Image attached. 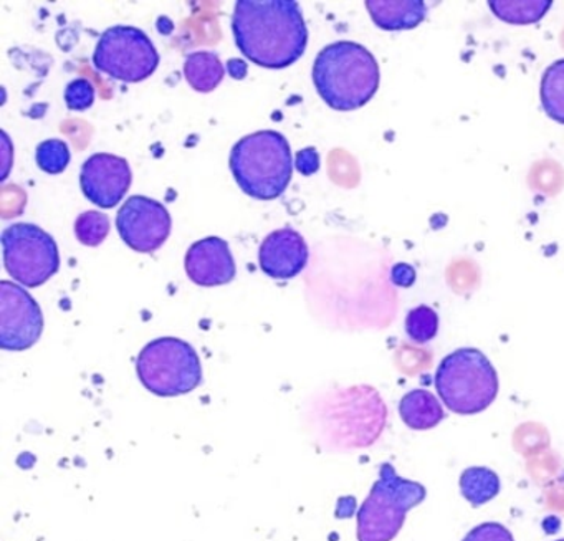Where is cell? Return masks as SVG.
<instances>
[{"label": "cell", "instance_id": "1", "mask_svg": "<svg viewBox=\"0 0 564 541\" xmlns=\"http://www.w3.org/2000/svg\"><path fill=\"white\" fill-rule=\"evenodd\" d=\"M232 32L252 64L272 71L299 62L308 45L305 18L293 0H240L234 8Z\"/></svg>", "mask_w": 564, "mask_h": 541}, {"label": "cell", "instance_id": "2", "mask_svg": "<svg viewBox=\"0 0 564 541\" xmlns=\"http://www.w3.org/2000/svg\"><path fill=\"white\" fill-rule=\"evenodd\" d=\"M375 55L355 42H335L319 52L313 65V84L333 110L352 111L372 100L379 88Z\"/></svg>", "mask_w": 564, "mask_h": 541}, {"label": "cell", "instance_id": "3", "mask_svg": "<svg viewBox=\"0 0 564 541\" xmlns=\"http://www.w3.org/2000/svg\"><path fill=\"white\" fill-rule=\"evenodd\" d=\"M230 171L247 196L279 199L293 176L289 140L279 131H257L242 138L230 151Z\"/></svg>", "mask_w": 564, "mask_h": 541}, {"label": "cell", "instance_id": "4", "mask_svg": "<svg viewBox=\"0 0 564 541\" xmlns=\"http://www.w3.org/2000/svg\"><path fill=\"white\" fill-rule=\"evenodd\" d=\"M434 382L445 408L460 415L484 412L498 394L497 369L475 348H460L445 356Z\"/></svg>", "mask_w": 564, "mask_h": 541}, {"label": "cell", "instance_id": "5", "mask_svg": "<svg viewBox=\"0 0 564 541\" xmlns=\"http://www.w3.org/2000/svg\"><path fill=\"white\" fill-rule=\"evenodd\" d=\"M424 485L399 477L391 464H382L379 478L358 511V541H392L404 527L412 508L425 500Z\"/></svg>", "mask_w": 564, "mask_h": 541}, {"label": "cell", "instance_id": "6", "mask_svg": "<svg viewBox=\"0 0 564 541\" xmlns=\"http://www.w3.org/2000/svg\"><path fill=\"white\" fill-rule=\"evenodd\" d=\"M137 371L144 388L160 398L187 394L203 381V366L196 349L170 336L154 339L141 349Z\"/></svg>", "mask_w": 564, "mask_h": 541}, {"label": "cell", "instance_id": "7", "mask_svg": "<svg viewBox=\"0 0 564 541\" xmlns=\"http://www.w3.org/2000/svg\"><path fill=\"white\" fill-rule=\"evenodd\" d=\"M4 266L21 285H44L61 269V253L51 234L35 224H12L2 232Z\"/></svg>", "mask_w": 564, "mask_h": 541}, {"label": "cell", "instance_id": "8", "mask_svg": "<svg viewBox=\"0 0 564 541\" xmlns=\"http://www.w3.org/2000/svg\"><path fill=\"white\" fill-rule=\"evenodd\" d=\"M94 65L113 80L140 84L156 72L160 54L147 32L131 25H115L101 34Z\"/></svg>", "mask_w": 564, "mask_h": 541}, {"label": "cell", "instance_id": "9", "mask_svg": "<svg viewBox=\"0 0 564 541\" xmlns=\"http://www.w3.org/2000/svg\"><path fill=\"white\" fill-rule=\"evenodd\" d=\"M44 315L34 296L14 282L0 283V346L25 351L41 339Z\"/></svg>", "mask_w": 564, "mask_h": 541}, {"label": "cell", "instance_id": "10", "mask_svg": "<svg viewBox=\"0 0 564 541\" xmlns=\"http://www.w3.org/2000/svg\"><path fill=\"white\" fill-rule=\"evenodd\" d=\"M173 220L163 204L147 196H133L120 207L117 229L121 239L134 252L160 250L171 234Z\"/></svg>", "mask_w": 564, "mask_h": 541}, {"label": "cell", "instance_id": "11", "mask_svg": "<svg viewBox=\"0 0 564 541\" xmlns=\"http://www.w3.org/2000/svg\"><path fill=\"white\" fill-rule=\"evenodd\" d=\"M133 173L124 158L98 153L82 166L80 186L85 197L101 209H113L127 196Z\"/></svg>", "mask_w": 564, "mask_h": 541}, {"label": "cell", "instance_id": "12", "mask_svg": "<svg viewBox=\"0 0 564 541\" xmlns=\"http://www.w3.org/2000/svg\"><path fill=\"white\" fill-rule=\"evenodd\" d=\"M308 246L302 234L285 227L269 234L259 250L260 269L273 280H292L308 263Z\"/></svg>", "mask_w": 564, "mask_h": 541}, {"label": "cell", "instance_id": "13", "mask_svg": "<svg viewBox=\"0 0 564 541\" xmlns=\"http://www.w3.org/2000/svg\"><path fill=\"white\" fill-rule=\"evenodd\" d=\"M187 277L199 286L227 285L236 279V260L229 244L220 237H206L193 244L184 259Z\"/></svg>", "mask_w": 564, "mask_h": 541}, {"label": "cell", "instance_id": "14", "mask_svg": "<svg viewBox=\"0 0 564 541\" xmlns=\"http://www.w3.org/2000/svg\"><path fill=\"white\" fill-rule=\"evenodd\" d=\"M366 9L382 31H411L427 18V6L422 0H369Z\"/></svg>", "mask_w": 564, "mask_h": 541}, {"label": "cell", "instance_id": "15", "mask_svg": "<svg viewBox=\"0 0 564 541\" xmlns=\"http://www.w3.org/2000/svg\"><path fill=\"white\" fill-rule=\"evenodd\" d=\"M399 414L404 424L414 431H427L441 424L445 418L444 408L438 399L425 389L408 392L399 402Z\"/></svg>", "mask_w": 564, "mask_h": 541}, {"label": "cell", "instance_id": "16", "mask_svg": "<svg viewBox=\"0 0 564 541\" xmlns=\"http://www.w3.org/2000/svg\"><path fill=\"white\" fill-rule=\"evenodd\" d=\"M184 77L193 90L210 94L223 84L226 68L214 52H193L184 62Z\"/></svg>", "mask_w": 564, "mask_h": 541}, {"label": "cell", "instance_id": "17", "mask_svg": "<svg viewBox=\"0 0 564 541\" xmlns=\"http://www.w3.org/2000/svg\"><path fill=\"white\" fill-rule=\"evenodd\" d=\"M460 491L465 500L474 507H481L497 497L500 491V478L487 467H470L460 477Z\"/></svg>", "mask_w": 564, "mask_h": 541}, {"label": "cell", "instance_id": "18", "mask_svg": "<svg viewBox=\"0 0 564 541\" xmlns=\"http://www.w3.org/2000/svg\"><path fill=\"white\" fill-rule=\"evenodd\" d=\"M491 12L507 24L527 25L541 21L551 9L550 0H507L490 2Z\"/></svg>", "mask_w": 564, "mask_h": 541}, {"label": "cell", "instance_id": "19", "mask_svg": "<svg viewBox=\"0 0 564 541\" xmlns=\"http://www.w3.org/2000/svg\"><path fill=\"white\" fill-rule=\"evenodd\" d=\"M540 95L544 113L556 123L564 125V58L544 71Z\"/></svg>", "mask_w": 564, "mask_h": 541}, {"label": "cell", "instance_id": "20", "mask_svg": "<svg viewBox=\"0 0 564 541\" xmlns=\"http://www.w3.org/2000/svg\"><path fill=\"white\" fill-rule=\"evenodd\" d=\"M110 217L97 210L80 214L75 220V236L84 246L98 247L110 234Z\"/></svg>", "mask_w": 564, "mask_h": 541}, {"label": "cell", "instance_id": "21", "mask_svg": "<svg viewBox=\"0 0 564 541\" xmlns=\"http://www.w3.org/2000/svg\"><path fill=\"white\" fill-rule=\"evenodd\" d=\"M438 332V316L431 306H417L405 318V333L419 345H425L435 338Z\"/></svg>", "mask_w": 564, "mask_h": 541}, {"label": "cell", "instance_id": "22", "mask_svg": "<svg viewBox=\"0 0 564 541\" xmlns=\"http://www.w3.org/2000/svg\"><path fill=\"white\" fill-rule=\"evenodd\" d=\"M70 150L62 140H47L39 144L35 161L37 166L47 174H61L70 164Z\"/></svg>", "mask_w": 564, "mask_h": 541}, {"label": "cell", "instance_id": "23", "mask_svg": "<svg viewBox=\"0 0 564 541\" xmlns=\"http://www.w3.org/2000/svg\"><path fill=\"white\" fill-rule=\"evenodd\" d=\"M65 104L68 110L85 111L94 107L95 104V88L90 82L85 78H77L65 88Z\"/></svg>", "mask_w": 564, "mask_h": 541}, {"label": "cell", "instance_id": "24", "mask_svg": "<svg viewBox=\"0 0 564 541\" xmlns=\"http://www.w3.org/2000/svg\"><path fill=\"white\" fill-rule=\"evenodd\" d=\"M462 541H514L513 534L510 533L507 527L503 524L495 523H481L475 527L467 537Z\"/></svg>", "mask_w": 564, "mask_h": 541}, {"label": "cell", "instance_id": "25", "mask_svg": "<svg viewBox=\"0 0 564 541\" xmlns=\"http://www.w3.org/2000/svg\"><path fill=\"white\" fill-rule=\"evenodd\" d=\"M296 170L303 176H312L319 170V154L315 148H306V150L299 151L295 160Z\"/></svg>", "mask_w": 564, "mask_h": 541}, {"label": "cell", "instance_id": "26", "mask_svg": "<svg viewBox=\"0 0 564 541\" xmlns=\"http://www.w3.org/2000/svg\"><path fill=\"white\" fill-rule=\"evenodd\" d=\"M415 277L417 275H415L414 267L409 266V263H398L391 272L392 283L404 286V289L414 285Z\"/></svg>", "mask_w": 564, "mask_h": 541}, {"label": "cell", "instance_id": "27", "mask_svg": "<svg viewBox=\"0 0 564 541\" xmlns=\"http://www.w3.org/2000/svg\"><path fill=\"white\" fill-rule=\"evenodd\" d=\"M247 71H249V68H247L246 62L239 61V58H232V61H229V64H227V72H229L234 80H243Z\"/></svg>", "mask_w": 564, "mask_h": 541}, {"label": "cell", "instance_id": "28", "mask_svg": "<svg viewBox=\"0 0 564 541\" xmlns=\"http://www.w3.org/2000/svg\"><path fill=\"white\" fill-rule=\"evenodd\" d=\"M556 541H564V540H556Z\"/></svg>", "mask_w": 564, "mask_h": 541}]
</instances>
